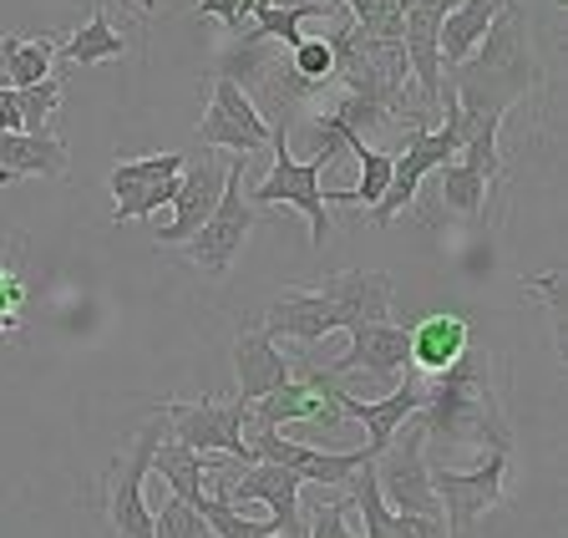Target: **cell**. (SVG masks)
Wrapping results in <instances>:
<instances>
[{
    "mask_svg": "<svg viewBox=\"0 0 568 538\" xmlns=\"http://www.w3.org/2000/svg\"><path fill=\"white\" fill-rule=\"evenodd\" d=\"M416 417L442 447H477V453L487 447L513 457V422L497 392L493 351L483 341H467L447 372L426 376V402Z\"/></svg>",
    "mask_w": 568,
    "mask_h": 538,
    "instance_id": "6da1fadb",
    "label": "cell"
},
{
    "mask_svg": "<svg viewBox=\"0 0 568 538\" xmlns=\"http://www.w3.org/2000/svg\"><path fill=\"white\" fill-rule=\"evenodd\" d=\"M442 77H447L457 108L493 112V118H508L523 97L538 92L544 67H538V51H532L528 0H503V11L493 16V26L483 31L473 57H462L457 67H447Z\"/></svg>",
    "mask_w": 568,
    "mask_h": 538,
    "instance_id": "7a4b0ae2",
    "label": "cell"
},
{
    "mask_svg": "<svg viewBox=\"0 0 568 538\" xmlns=\"http://www.w3.org/2000/svg\"><path fill=\"white\" fill-rule=\"evenodd\" d=\"M244 168H248V153L229 158V183H224V193H219L213 214L203 219V229L193 234L189 244H178V250H183V260H189L193 270H203L209 280H229V270L239 264L248 234L260 229V214H254V204H248V193H244L248 189Z\"/></svg>",
    "mask_w": 568,
    "mask_h": 538,
    "instance_id": "3957f363",
    "label": "cell"
},
{
    "mask_svg": "<svg viewBox=\"0 0 568 538\" xmlns=\"http://www.w3.org/2000/svg\"><path fill=\"white\" fill-rule=\"evenodd\" d=\"M426 427L422 417H406L396 427L386 447L371 457V473H376V488L386 498L390 514H442L437 493H432V463H426Z\"/></svg>",
    "mask_w": 568,
    "mask_h": 538,
    "instance_id": "277c9868",
    "label": "cell"
},
{
    "mask_svg": "<svg viewBox=\"0 0 568 538\" xmlns=\"http://www.w3.org/2000/svg\"><path fill=\"white\" fill-rule=\"evenodd\" d=\"M335 392H341V376H331L325 366H310V361L300 356L295 376L248 407V422H254V427H325V432H335L345 422Z\"/></svg>",
    "mask_w": 568,
    "mask_h": 538,
    "instance_id": "5b68a950",
    "label": "cell"
},
{
    "mask_svg": "<svg viewBox=\"0 0 568 538\" xmlns=\"http://www.w3.org/2000/svg\"><path fill=\"white\" fill-rule=\"evenodd\" d=\"M270 148H274V168L264 173L254 189H244L248 193V204L260 209V204H290V209H300V214L310 219V244H325L331 240V204H325V189H320V173H325V163L320 158H305V163H295L290 158V128H274V138H270Z\"/></svg>",
    "mask_w": 568,
    "mask_h": 538,
    "instance_id": "8992f818",
    "label": "cell"
},
{
    "mask_svg": "<svg viewBox=\"0 0 568 538\" xmlns=\"http://www.w3.org/2000/svg\"><path fill=\"white\" fill-rule=\"evenodd\" d=\"M168 417V437L193 453H224L239 457V463H260L254 447H248V407L244 402H213V396H199V402H163Z\"/></svg>",
    "mask_w": 568,
    "mask_h": 538,
    "instance_id": "52a82bcc",
    "label": "cell"
},
{
    "mask_svg": "<svg viewBox=\"0 0 568 538\" xmlns=\"http://www.w3.org/2000/svg\"><path fill=\"white\" fill-rule=\"evenodd\" d=\"M432 493L442 503L452 538H467L477 518L493 514L508 493V453H487L477 467H432Z\"/></svg>",
    "mask_w": 568,
    "mask_h": 538,
    "instance_id": "ba28073f",
    "label": "cell"
},
{
    "mask_svg": "<svg viewBox=\"0 0 568 538\" xmlns=\"http://www.w3.org/2000/svg\"><path fill=\"white\" fill-rule=\"evenodd\" d=\"M168 437V427L148 422L132 437V447L112 463L106 478V524L118 528V538H153V503H148V473H153V447Z\"/></svg>",
    "mask_w": 568,
    "mask_h": 538,
    "instance_id": "9c48e42d",
    "label": "cell"
},
{
    "mask_svg": "<svg viewBox=\"0 0 568 538\" xmlns=\"http://www.w3.org/2000/svg\"><path fill=\"white\" fill-rule=\"evenodd\" d=\"M244 432H254V437H248V447H254V457H260V463L284 467V473H295L300 483L351 488V478L371 463V447H355V453H331V447H310V443H300V437H280L274 427H254V422H248Z\"/></svg>",
    "mask_w": 568,
    "mask_h": 538,
    "instance_id": "30bf717a",
    "label": "cell"
},
{
    "mask_svg": "<svg viewBox=\"0 0 568 538\" xmlns=\"http://www.w3.org/2000/svg\"><path fill=\"white\" fill-rule=\"evenodd\" d=\"M183 158L189 153H153V158L112 163V173H106V189H112V224L153 219L163 204H173Z\"/></svg>",
    "mask_w": 568,
    "mask_h": 538,
    "instance_id": "8fae6325",
    "label": "cell"
},
{
    "mask_svg": "<svg viewBox=\"0 0 568 538\" xmlns=\"http://www.w3.org/2000/svg\"><path fill=\"white\" fill-rule=\"evenodd\" d=\"M229 158L219 153V148H199L193 158H183L178 193H173V224L158 229V244H163V250L189 244L203 229V219L213 214V204H219V193H224V183H229Z\"/></svg>",
    "mask_w": 568,
    "mask_h": 538,
    "instance_id": "7c38bea8",
    "label": "cell"
},
{
    "mask_svg": "<svg viewBox=\"0 0 568 538\" xmlns=\"http://www.w3.org/2000/svg\"><path fill=\"white\" fill-rule=\"evenodd\" d=\"M274 128L260 118V108L248 102V92H239L234 82H209V112L199 122V148H219V153H254L270 148Z\"/></svg>",
    "mask_w": 568,
    "mask_h": 538,
    "instance_id": "4fadbf2b",
    "label": "cell"
},
{
    "mask_svg": "<svg viewBox=\"0 0 568 538\" xmlns=\"http://www.w3.org/2000/svg\"><path fill=\"white\" fill-rule=\"evenodd\" d=\"M345 335H351V346L325 366L331 376L366 372V376H376V382L390 386L412 372V335H406V325L376 321V325H355V331H345Z\"/></svg>",
    "mask_w": 568,
    "mask_h": 538,
    "instance_id": "5bb4252c",
    "label": "cell"
},
{
    "mask_svg": "<svg viewBox=\"0 0 568 538\" xmlns=\"http://www.w3.org/2000/svg\"><path fill=\"white\" fill-rule=\"evenodd\" d=\"M229 503H264L274 518V534L300 538L305 534V514H300V478L274 463H248L239 483H219Z\"/></svg>",
    "mask_w": 568,
    "mask_h": 538,
    "instance_id": "9a60e30c",
    "label": "cell"
},
{
    "mask_svg": "<svg viewBox=\"0 0 568 538\" xmlns=\"http://www.w3.org/2000/svg\"><path fill=\"white\" fill-rule=\"evenodd\" d=\"M270 341H295V346H320L325 335L341 331V315L315 285H295L274 295V305L264 311V325H260Z\"/></svg>",
    "mask_w": 568,
    "mask_h": 538,
    "instance_id": "2e32d148",
    "label": "cell"
},
{
    "mask_svg": "<svg viewBox=\"0 0 568 538\" xmlns=\"http://www.w3.org/2000/svg\"><path fill=\"white\" fill-rule=\"evenodd\" d=\"M315 290L335 305V315H341V331L390 321V295H396V285H390L386 270H341V275L320 280Z\"/></svg>",
    "mask_w": 568,
    "mask_h": 538,
    "instance_id": "e0dca14e",
    "label": "cell"
},
{
    "mask_svg": "<svg viewBox=\"0 0 568 538\" xmlns=\"http://www.w3.org/2000/svg\"><path fill=\"white\" fill-rule=\"evenodd\" d=\"M335 402H341L345 417L366 427V447H371V457H376L381 447H386L390 437H396V427H402V422L412 417V412H422V402H426V382H422L416 372H406V376H402V386H396V392H386L381 402H361V396H351L345 386L335 392Z\"/></svg>",
    "mask_w": 568,
    "mask_h": 538,
    "instance_id": "ac0fdd59",
    "label": "cell"
},
{
    "mask_svg": "<svg viewBox=\"0 0 568 538\" xmlns=\"http://www.w3.org/2000/svg\"><path fill=\"white\" fill-rule=\"evenodd\" d=\"M234 376H239V402L254 407L260 396H270L274 386H284L295 376L290 351H280V341H270L264 331H244L234 341Z\"/></svg>",
    "mask_w": 568,
    "mask_h": 538,
    "instance_id": "d6986e66",
    "label": "cell"
},
{
    "mask_svg": "<svg viewBox=\"0 0 568 538\" xmlns=\"http://www.w3.org/2000/svg\"><path fill=\"white\" fill-rule=\"evenodd\" d=\"M71 153L51 132H0V183L67 179Z\"/></svg>",
    "mask_w": 568,
    "mask_h": 538,
    "instance_id": "ffe728a7",
    "label": "cell"
},
{
    "mask_svg": "<svg viewBox=\"0 0 568 538\" xmlns=\"http://www.w3.org/2000/svg\"><path fill=\"white\" fill-rule=\"evenodd\" d=\"M406 335H412V372L437 376V372H447L452 361L462 356V346L473 341V321L457 311H437V315H426V321H416Z\"/></svg>",
    "mask_w": 568,
    "mask_h": 538,
    "instance_id": "44dd1931",
    "label": "cell"
},
{
    "mask_svg": "<svg viewBox=\"0 0 568 538\" xmlns=\"http://www.w3.org/2000/svg\"><path fill=\"white\" fill-rule=\"evenodd\" d=\"M122 51H128L122 21L112 26V16L97 6V11L67 37V47H57V67H102V61H118Z\"/></svg>",
    "mask_w": 568,
    "mask_h": 538,
    "instance_id": "7402d4cb",
    "label": "cell"
},
{
    "mask_svg": "<svg viewBox=\"0 0 568 538\" xmlns=\"http://www.w3.org/2000/svg\"><path fill=\"white\" fill-rule=\"evenodd\" d=\"M274 57H280V51H274V41H260V37H248V31H239V37L229 41L219 57H213L209 82L219 77V82H234L239 92H254V87L264 82V72H270Z\"/></svg>",
    "mask_w": 568,
    "mask_h": 538,
    "instance_id": "603a6c76",
    "label": "cell"
},
{
    "mask_svg": "<svg viewBox=\"0 0 568 538\" xmlns=\"http://www.w3.org/2000/svg\"><path fill=\"white\" fill-rule=\"evenodd\" d=\"M497 11H503V0H462L457 11L442 21V31H437L442 67H457L462 57H473V47L483 41V31L493 26Z\"/></svg>",
    "mask_w": 568,
    "mask_h": 538,
    "instance_id": "cb8c5ba5",
    "label": "cell"
},
{
    "mask_svg": "<svg viewBox=\"0 0 568 538\" xmlns=\"http://www.w3.org/2000/svg\"><path fill=\"white\" fill-rule=\"evenodd\" d=\"M153 473L168 483V493L173 498H183L189 508H199L203 503V453H193V447H183V443H173V437H163V443L153 447Z\"/></svg>",
    "mask_w": 568,
    "mask_h": 538,
    "instance_id": "d4e9b609",
    "label": "cell"
},
{
    "mask_svg": "<svg viewBox=\"0 0 568 538\" xmlns=\"http://www.w3.org/2000/svg\"><path fill=\"white\" fill-rule=\"evenodd\" d=\"M355 158H361V179H355V189H325V204H351V209H376L381 193L390 189V168H396V153H386V148H355Z\"/></svg>",
    "mask_w": 568,
    "mask_h": 538,
    "instance_id": "484cf974",
    "label": "cell"
},
{
    "mask_svg": "<svg viewBox=\"0 0 568 538\" xmlns=\"http://www.w3.org/2000/svg\"><path fill=\"white\" fill-rule=\"evenodd\" d=\"M437 193H442V209H452L457 219H483L493 183H487L483 173H473L467 163H442L437 168Z\"/></svg>",
    "mask_w": 568,
    "mask_h": 538,
    "instance_id": "4316f807",
    "label": "cell"
},
{
    "mask_svg": "<svg viewBox=\"0 0 568 538\" xmlns=\"http://www.w3.org/2000/svg\"><path fill=\"white\" fill-rule=\"evenodd\" d=\"M331 16V0H300V6H270V11H254L244 26L248 37L260 41H284V47H295L300 41V21H325Z\"/></svg>",
    "mask_w": 568,
    "mask_h": 538,
    "instance_id": "83f0119b",
    "label": "cell"
},
{
    "mask_svg": "<svg viewBox=\"0 0 568 538\" xmlns=\"http://www.w3.org/2000/svg\"><path fill=\"white\" fill-rule=\"evenodd\" d=\"M6 72H11V87H36L57 77V37H11Z\"/></svg>",
    "mask_w": 568,
    "mask_h": 538,
    "instance_id": "f1b7e54d",
    "label": "cell"
},
{
    "mask_svg": "<svg viewBox=\"0 0 568 538\" xmlns=\"http://www.w3.org/2000/svg\"><path fill=\"white\" fill-rule=\"evenodd\" d=\"M199 514L209 518L213 538H264V534H274V518H264V524H254V518L234 514V503L224 498V488H219V483H213V493H203Z\"/></svg>",
    "mask_w": 568,
    "mask_h": 538,
    "instance_id": "f546056e",
    "label": "cell"
},
{
    "mask_svg": "<svg viewBox=\"0 0 568 538\" xmlns=\"http://www.w3.org/2000/svg\"><path fill=\"white\" fill-rule=\"evenodd\" d=\"M26 295H31V285H26V275H21V260H16L11 244H0V335L21 331Z\"/></svg>",
    "mask_w": 568,
    "mask_h": 538,
    "instance_id": "4dcf8cb0",
    "label": "cell"
},
{
    "mask_svg": "<svg viewBox=\"0 0 568 538\" xmlns=\"http://www.w3.org/2000/svg\"><path fill=\"white\" fill-rule=\"evenodd\" d=\"M153 538H213V528L199 508H189L183 498L168 493V498H158V508H153Z\"/></svg>",
    "mask_w": 568,
    "mask_h": 538,
    "instance_id": "1f68e13d",
    "label": "cell"
},
{
    "mask_svg": "<svg viewBox=\"0 0 568 538\" xmlns=\"http://www.w3.org/2000/svg\"><path fill=\"white\" fill-rule=\"evenodd\" d=\"M16 108H21V132H47L51 112L61 108V77H47L36 87H16Z\"/></svg>",
    "mask_w": 568,
    "mask_h": 538,
    "instance_id": "d6a6232c",
    "label": "cell"
},
{
    "mask_svg": "<svg viewBox=\"0 0 568 538\" xmlns=\"http://www.w3.org/2000/svg\"><path fill=\"white\" fill-rule=\"evenodd\" d=\"M290 67H295L305 82L315 87H331L335 82V57H331V41L325 37H300L295 47H290Z\"/></svg>",
    "mask_w": 568,
    "mask_h": 538,
    "instance_id": "836d02e7",
    "label": "cell"
},
{
    "mask_svg": "<svg viewBox=\"0 0 568 538\" xmlns=\"http://www.w3.org/2000/svg\"><path fill=\"white\" fill-rule=\"evenodd\" d=\"M523 290H528V295H538V305L548 311V321H554V331H558V346H564V311H568V280H564V270L528 275V280H523Z\"/></svg>",
    "mask_w": 568,
    "mask_h": 538,
    "instance_id": "e575fe53",
    "label": "cell"
},
{
    "mask_svg": "<svg viewBox=\"0 0 568 538\" xmlns=\"http://www.w3.org/2000/svg\"><path fill=\"white\" fill-rule=\"evenodd\" d=\"M199 16H219L229 26V37H239L248 26V16H254V6L248 0H199Z\"/></svg>",
    "mask_w": 568,
    "mask_h": 538,
    "instance_id": "d590c367",
    "label": "cell"
},
{
    "mask_svg": "<svg viewBox=\"0 0 568 538\" xmlns=\"http://www.w3.org/2000/svg\"><path fill=\"white\" fill-rule=\"evenodd\" d=\"M396 538H452L442 514H396Z\"/></svg>",
    "mask_w": 568,
    "mask_h": 538,
    "instance_id": "8d00e7d4",
    "label": "cell"
},
{
    "mask_svg": "<svg viewBox=\"0 0 568 538\" xmlns=\"http://www.w3.org/2000/svg\"><path fill=\"white\" fill-rule=\"evenodd\" d=\"M310 538H355L351 528H345V498L331 503V508H320V518L310 524Z\"/></svg>",
    "mask_w": 568,
    "mask_h": 538,
    "instance_id": "74e56055",
    "label": "cell"
},
{
    "mask_svg": "<svg viewBox=\"0 0 568 538\" xmlns=\"http://www.w3.org/2000/svg\"><path fill=\"white\" fill-rule=\"evenodd\" d=\"M0 132H21V108H16V87H0Z\"/></svg>",
    "mask_w": 568,
    "mask_h": 538,
    "instance_id": "f35d334b",
    "label": "cell"
},
{
    "mask_svg": "<svg viewBox=\"0 0 568 538\" xmlns=\"http://www.w3.org/2000/svg\"><path fill=\"white\" fill-rule=\"evenodd\" d=\"M371 11H376V0H345V16H351L366 37H371Z\"/></svg>",
    "mask_w": 568,
    "mask_h": 538,
    "instance_id": "ab89813d",
    "label": "cell"
},
{
    "mask_svg": "<svg viewBox=\"0 0 568 538\" xmlns=\"http://www.w3.org/2000/svg\"><path fill=\"white\" fill-rule=\"evenodd\" d=\"M254 11H270V6H300V0H248Z\"/></svg>",
    "mask_w": 568,
    "mask_h": 538,
    "instance_id": "60d3db41",
    "label": "cell"
},
{
    "mask_svg": "<svg viewBox=\"0 0 568 538\" xmlns=\"http://www.w3.org/2000/svg\"><path fill=\"white\" fill-rule=\"evenodd\" d=\"M132 6H138L142 16H158V0H132Z\"/></svg>",
    "mask_w": 568,
    "mask_h": 538,
    "instance_id": "b9f144b4",
    "label": "cell"
},
{
    "mask_svg": "<svg viewBox=\"0 0 568 538\" xmlns=\"http://www.w3.org/2000/svg\"><path fill=\"white\" fill-rule=\"evenodd\" d=\"M264 538H284V534H264Z\"/></svg>",
    "mask_w": 568,
    "mask_h": 538,
    "instance_id": "7bdbcfd3",
    "label": "cell"
}]
</instances>
